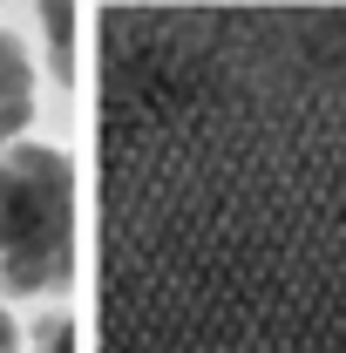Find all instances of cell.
<instances>
[{"label":"cell","instance_id":"cell-1","mask_svg":"<svg viewBox=\"0 0 346 353\" xmlns=\"http://www.w3.org/2000/svg\"><path fill=\"white\" fill-rule=\"evenodd\" d=\"M95 163L102 353H346V7H109Z\"/></svg>","mask_w":346,"mask_h":353},{"label":"cell","instance_id":"cell-2","mask_svg":"<svg viewBox=\"0 0 346 353\" xmlns=\"http://www.w3.org/2000/svg\"><path fill=\"white\" fill-rule=\"evenodd\" d=\"M75 279V163L54 143L0 150V285L61 292Z\"/></svg>","mask_w":346,"mask_h":353},{"label":"cell","instance_id":"cell-3","mask_svg":"<svg viewBox=\"0 0 346 353\" xmlns=\"http://www.w3.org/2000/svg\"><path fill=\"white\" fill-rule=\"evenodd\" d=\"M28 116H34V61L14 28H0V150L21 143Z\"/></svg>","mask_w":346,"mask_h":353},{"label":"cell","instance_id":"cell-4","mask_svg":"<svg viewBox=\"0 0 346 353\" xmlns=\"http://www.w3.org/2000/svg\"><path fill=\"white\" fill-rule=\"evenodd\" d=\"M34 353H82V340H75V319H68V312H54L41 333H34Z\"/></svg>","mask_w":346,"mask_h":353},{"label":"cell","instance_id":"cell-5","mask_svg":"<svg viewBox=\"0 0 346 353\" xmlns=\"http://www.w3.org/2000/svg\"><path fill=\"white\" fill-rule=\"evenodd\" d=\"M0 353H21V333H14V312H7V299H0Z\"/></svg>","mask_w":346,"mask_h":353}]
</instances>
